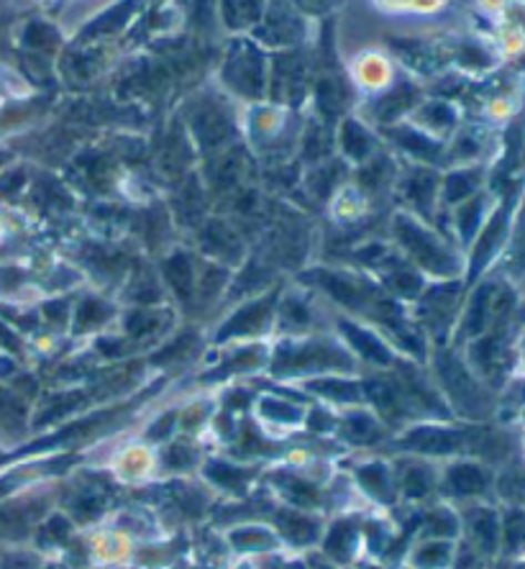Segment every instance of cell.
<instances>
[{"label":"cell","instance_id":"obj_15","mask_svg":"<svg viewBox=\"0 0 525 569\" xmlns=\"http://www.w3.org/2000/svg\"><path fill=\"white\" fill-rule=\"evenodd\" d=\"M356 480L360 488L377 503H393L395 500V475L390 472L387 465L382 462H366L356 470Z\"/></svg>","mask_w":525,"mask_h":569},{"label":"cell","instance_id":"obj_6","mask_svg":"<svg viewBox=\"0 0 525 569\" xmlns=\"http://www.w3.org/2000/svg\"><path fill=\"white\" fill-rule=\"evenodd\" d=\"M274 298H277V292H266V296L254 298L252 303L241 306L239 311H233L226 323H223V329L219 331V339H252V337H260L266 329H270L272 323V316H274Z\"/></svg>","mask_w":525,"mask_h":569},{"label":"cell","instance_id":"obj_27","mask_svg":"<svg viewBox=\"0 0 525 569\" xmlns=\"http://www.w3.org/2000/svg\"><path fill=\"white\" fill-rule=\"evenodd\" d=\"M341 149H344V154L349 159H366L372 152V137L370 131L362 129L360 123H354L352 119L344 121V127H341Z\"/></svg>","mask_w":525,"mask_h":569},{"label":"cell","instance_id":"obj_3","mask_svg":"<svg viewBox=\"0 0 525 569\" xmlns=\"http://www.w3.org/2000/svg\"><path fill=\"white\" fill-rule=\"evenodd\" d=\"M395 239L418 270H428L436 278H454L460 272V257L446 244V239H441L438 233H433L411 216H397Z\"/></svg>","mask_w":525,"mask_h":569},{"label":"cell","instance_id":"obj_20","mask_svg":"<svg viewBox=\"0 0 525 569\" xmlns=\"http://www.w3.org/2000/svg\"><path fill=\"white\" fill-rule=\"evenodd\" d=\"M482 186V172L477 167H470V170H456L448 174V178L441 182V198H444L446 206H460L472 196H477Z\"/></svg>","mask_w":525,"mask_h":569},{"label":"cell","instance_id":"obj_23","mask_svg":"<svg viewBox=\"0 0 525 569\" xmlns=\"http://www.w3.org/2000/svg\"><path fill=\"white\" fill-rule=\"evenodd\" d=\"M403 190H405V198L411 200L415 208L426 206V213H431L433 203H436V196H438V182H436V174L426 172V170H415L411 178L403 182Z\"/></svg>","mask_w":525,"mask_h":569},{"label":"cell","instance_id":"obj_8","mask_svg":"<svg viewBox=\"0 0 525 569\" xmlns=\"http://www.w3.org/2000/svg\"><path fill=\"white\" fill-rule=\"evenodd\" d=\"M339 329H341V337H346V347L352 355H360L366 362L374 365V367H390L393 365V349L385 345V339H380L377 333L364 329L360 323H352V321H344L341 318L339 321Z\"/></svg>","mask_w":525,"mask_h":569},{"label":"cell","instance_id":"obj_32","mask_svg":"<svg viewBox=\"0 0 525 569\" xmlns=\"http://www.w3.org/2000/svg\"><path fill=\"white\" fill-rule=\"evenodd\" d=\"M264 539H272V533L266 529H236V533L231 537V541L241 551H262Z\"/></svg>","mask_w":525,"mask_h":569},{"label":"cell","instance_id":"obj_29","mask_svg":"<svg viewBox=\"0 0 525 569\" xmlns=\"http://www.w3.org/2000/svg\"><path fill=\"white\" fill-rule=\"evenodd\" d=\"M395 137L400 139L397 144L403 147L405 152H411L413 157L423 159V162H436V157L441 154L438 141L428 139L426 133H418V131H411V129H400Z\"/></svg>","mask_w":525,"mask_h":569},{"label":"cell","instance_id":"obj_13","mask_svg":"<svg viewBox=\"0 0 525 569\" xmlns=\"http://www.w3.org/2000/svg\"><path fill=\"white\" fill-rule=\"evenodd\" d=\"M307 390L315 392V396L326 398L333 406H346L356 408L362 406L364 396V382H352L344 378H336V375H323V378H315L307 382Z\"/></svg>","mask_w":525,"mask_h":569},{"label":"cell","instance_id":"obj_10","mask_svg":"<svg viewBox=\"0 0 525 569\" xmlns=\"http://www.w3.org/2000/svg\"><path fill=\"white\" fill-rule=\"evenodd\" d=\"M274 523H277L280 537L295 543V547H307V543H315L323 537V526L313 510L280 508Z\"/></svg>","mask_w":525,"mask_h":569},{"label":"cell","instance_id":"obj_18","mask_svg":"<svg viewBox=\"0 0 525 569\" xmlns=\"http://www.w3.org/2000/svg\"><path fill=\"white\" fill-rule=\"evenodd\" d=\"M503 529H499V549L507 557H525V506H505Z\"/></svg>","mask_w":525,"mask_h":569},{"label":"cell","instance_id":"obj_28","mask_svg":"<svg viewBox=\"0 0 525 569\" xmlns=\"http://www.w3.org/2000/svg\"><path fill=\"white\" fill-rule=\"evenodd\" d=\"M111 316H113V308L103 303V300L85 298L78 308H74V329L78 331L98 329L100 323L111 321Z\"/></svg>","mask_w":525,"mask_h":569},{"label":"cell","instance_id":"obj_33","mask_svg":"<svg viewBox=\"0 0 525 569\" xmlns=\"http://www.w3.org/2000/svg\"><path fill=\"white\" fill-rule=\"evenodd\" d=\"M515 259H521V267H525V206L518 216V229H515Z\"/></svg>","mask_w":525,"mask_h":569},{"label":"cell","instance_id":"obj_1","mask_svg":"<svg viewBox=\"0 0 525 569\" xmlns=\"http://www.w3.org/2000/svg\"><path fill=\"white\" fill-rule=\"evenodd\" d=\"M436 372L441 396L454 408V413H460L472 423H485L487 418H493V413L497 411L495 392L470 370V365L464 359L448 355V351H441Z\"/></svg>","mask_w":525,"mask_h":569},{"label":"cell","instance_id":"obj_31","mask_svg":"<svg viewBox=\"0 0 525 569\" xmlns=\"http://www.w3.org/2000/svg\"><path fill=\"white\" fill-rule=\"evenodd\" d=\"M198 462L195 447H190L188 441H174L162 451V465L172 472H185Z\"/></svg>","mask_w":525,"mask_h":569},{"label":"cell","instance_id":"obj_4","mask_svg":"<svg viewBox=\"0 0 525 569\" xmlns=\"http://www.w3.org/2000/svg\"><path fill=\"white\" fill-rule=\"evenodd\" d=\"M438 488L444 496L462 500V503H482L495 498V467L479 459L456 457L446 465L444 475L438 477Z\"/></svg>","mask_w":525,"mask_h":569},{"label":"cell","instance_id":"obj_12","mask_svg":"<svg viewBox=\"0 0 525 569\" xmlns=\"http://www.w3.org/2000/svg\"><path fill=\"white\" fill-rule=\"evenodd\" d=\"M272 482H274V488L280 490V496L287 500L290 508L319 510L323 506V490L303 475L274 472Z\"/></svg>","mask_w":525,"mask_h":569},{"label":"cell","instance_id":"obj_11","mask_svg":"<svg viewBox=\"0 0 525 569\" xmlns=\"http://www.w3.org/2000/svg\"><path fill=\"white\" fill-rule=\"evenodd\" d=\"M456 298H460V282H441L436 288L423 292V323H426L431 331L444 329V326L452 323V316L456 311Z\"/></svg>","mask_w":525,"mask_h":569},{"label":"cell","instance_id":"obj_22","mask_svg":"<svg viewBox=\"0 0 525 569\" xmlns=\"http://www.w3.org/2000/svg\"><path fill=\"white\" fill-rule=\"evenodd\" d=\"M462 531V516L454 508L438 506L423 516V533L431 539H454Z\"/></svg>","mask_w":525,"mask_h":569},{"label":"cell","instance_id":"obj_24","mask_svg":"<svg viewBox=\"0 0 525 569\" xmlns=\"http://www.w3.org/2000/svg\"><path fill=\"white\" fill-rule=\"evenodd\" d=\"M277 311H280V323L293 333L305 331L307 326L313 323V306L305 303V300L295 296V292H290V296L280 300Z\"/></svg>","mask_w":525,"mask_h":569},{"label":"cell","instance_id":"obj_5","mask_svg":"<svg viewBox=\"0 0 525 569\" xmlns=\"http://www.w3.org/2000/svg\"><path fill=\"white\" fill-rule=\"evenodd\" d=\"M462 529L466 543L477 549L482 557H495L499 551V529H503V513L499 508L482 500V503H466L462 513Z\"/></svg>","mask_w":525,"mask_h":569},{"label":"cell","instance_id":"obj_25","mask_svg":"<svg viewBox=\"0 0 525 569\" xmlns=\"http://www.w3.org/2000/svg\"><path fill=\"white\" fill-rule=\"evenodd\" d=\"M108 506V492L95 488V485H85V488L78 490V496L70 503V513L78 521H93Z\"/></svg>","mask_w":525,"mask_h":569},{"label":"cell","instance_id":"obj_21","mask_svg":"<svg viewBox=\"0 0 525 569\" xmlns=\"http://www.w3.org/2000/svg\"><path fill=\"white\" fill-rule=\"evenodd\" d=\"M341 433H344L352 443H364V447H370V443L380 441L385 431H382V423L374 416L364 411H352L341 418Z\"/></svg>","mask_w":525,"mask_h":569},{"label":"cell","instance_id":"obj_14","mask_svg":"<svg viewBox=\"0 0 525 569\" xmlns=\"http://www.w3.org/2000/svg\"><path fill=\"white\" fill-rule=\"evenodd\" d=\"M203 247L205 252L213 254L221 264H233L241 254H244V247H241L236 231L223 221H208L203 226Z\"/></svg>","mask_w":525,"mask_h":569},{"label":"cell","instance_id":"obj_17","mask_svg":"<svg viewBox=\"0 0 525 569\" xmlns=\"http://www.w3.org/2000/svg\"><path fill=\"white\" fill-rule=\"evenodd\" d=\"M205 477L223 492L244 496V492L249 490V485H252V480H254V470H246V467H241V465H229V462H219V459H213V462L205 465Z\"/></svg>","mask_w":525,"mask_h":569},{"label":"cell","instance_id":"obj_7","mask_svg":"<svg viewBox=\"0 0 525 569\" xmlns=\"http://www.w3.org/2000/svg\"><path fill=\"white\" fill-rule=\"evenodd\" d=\"M511 216H513V206L505 200V206H499L497 211L485 221V226H482V231L477 233V247H474V254H472L470 278H477V274L485 270V267L493 262V257L499 252V247H503V241L507 239V229H511Z\"/></svg>","mask_w":525,"mask_h":569},{"label":"cell","instance_id":"obj_19","mask_svg":"<svg viewBox=\"0 0 525 569\" xmlns=\"http://www.w3.org/2000/svg\"><path fill=\"white\" fill-rule=\"evenodd\" d=\"M485 200L487 196H482V192H477V196H472L470 200H464V203L456 206V231H460V239L464 241V244H472L474 239H477V233L482 231V226H485V221L489 219L487 211H485Z\"/></svg>","mask_w":525,"mask_h":569},{"label":"cell","instance_id":"obj_2","mask_svg":"<svg viewBox=\"0 0 525 569\" xmlns=\"http://www.w3.org/2000/svg\"><path fill=\"white\" fill-rule=\"evenodd\" d=\"M356 359L346 345L331 339H303V341H282L274 351L272 370L277 378H323V375H336L344 370H354Z\"/></svg>","mask_w":525,"mask_h":569},{"label":"cell","instance_id":"obj_9","mask_svg":"<svg viewBox=\"0 0 525 569\" xmlns=\"http://www.w3.org/2000/svg\"><path fill=\"white\" fill-rule=\"evenodd\" d=\"M395 488L407 500H426L433 490H438V472L421 457L405 459L397 465Z\"/></svg>","mask_w":525,"mask_h":569},{"label":"cell","instance_id":"obj_16","mask_svg":"<svg viewBox=\"0 0 525 569\" xmlns=\"http://www.w3.org/2000/svg\"><path fill=\"white\" fill-rule=\"evenodd\" d=\"M162 272H164V282L170 284V288H172L174 292H178L180 298L190 300V298L195 296V282H198V272H200V270H198L195 262H193V259H190L188 254L174 252V254L164 262Z\"/></svg>","mask_w":525,"mask_h":569},{"label":"cell","instance_id":"obj_30","mask_svg":"<svg viewBox=\"0 0 525 569\" xmlns=\"http://www.w3.org/2000/svg\"><path fill=\"white\" fill-rule=\"evenodd\" d=\"M127 331L139 341L152 339L162 331V313L149 311V308H137V311L127 316Z\"/></svg>","mask_w":525,"mask_h":569},{"label":"cell","instance_id":"obj_26","mask_svg":"<svg viewBox=\"0 0 525 569\" xmlns=\"http://www.w3.org/2000/svg\"><path fill=\"white\" fill-rule=\"evenodd\" d=\"M356 541H360V529L352 521H339L326 537V555L336 559H349L354 555Z\"/></svg>","mask_w":525,"mask_h":569}]
</instances>
